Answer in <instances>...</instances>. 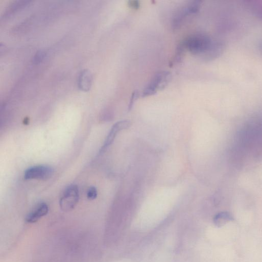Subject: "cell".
I'll return each instance as SVG.
<instances>
[{"label":"cell","mask_w":262,"mask_h":262,"mask_svg":"<svg viewBox=\"0 0 262 262\" xmlns=\"http://www.w3.org/2000/svg\"><path fill=\"white\" fill-rule=\"evenodd\" d=\"M184 41L187 50L195 55H205L214 43L210 37L204 33L193 35Z\"/></svg>","instance_id":"6da1fadb"},{"label":"cell","mask_w":262,"mask_h":262,"mask_svg":"<svg viewBox=\"0 0 262 262\" xmlns=\"http://www.w3.org/2000/svg\"><path fill=\"white\" fill-rule=\"evenodd\" d=\"M172 78L171 73L163 71L156 73L150 83L143 89L142 97H147L155 94L158 91L165 89L169 84Z\"/></svg>","instance_id":"7a4b0ae2"},{"label":"cell","mask_w":262,"mask_h":262,"mask_svg":"<svg viewBox=\"0 0 262 262\" xmlns=\"http://www.w3.org/2000/svg\"><path fill=\"white\" fill-rule=\"evenodd\" d=\"M79 199V189L72 185L65 189L60 200V205L64 211H69L76 206Z\"/></svg>","instance_id":"3957f363"},{"label":"cell","mask_w":262,"mask_h":262,"mask_svg":"<svg viewBox=\"0 0 262 262\" xmlns=\"http://www.w3.org/2000/svg\"><path fill=\"white\" fill-rule=\"evenodd\" d=\"M54 173V169L48 166L41 165L28 169L24 173L26 180L38 179L46 180L50 179Z\"/></svg>","instance_id":"277c9868"},{"label":"cell","mask_w":262,"mask_h":262,"mask_svg":"<svg viewBox=\"0 0 262 262\" xmlns=\"http://www.w3.org/2000/svg\"><path fill=\"white\" fill-rule=\"evenodd\" d=\"M131 125V123L129 121H120L115 124L111 128L110 132L107 137L100 152L103 153L105 152L108 148V147L113 142L118 133H119L121 131L129 128Z\"/></svg>","instance_id":"5b68a950"},{"label":"cell","mask_w":262,"mask_h":262,"mask_svg":"<svg viewBox=\"0 0 262 262\" xmlns=\"http://www.w3.org/2000/svg\"><path fill=\"white\" fill-rule=\"evenodd\" d=\"M48 206L46 203L42 202L39 204L26 216V222L30 223L37 222L41 218L48 214Z\"/></svg>","instance_id":"8992f818"},{"label":"cell","mask_w":262,"mask_h":262,"mask_svg":"<svg viewBox=\"0 0 262 262\" xmlns=\"http://www.w3.org/2000/svg\"><path fill=\"white\" fill-rule=\"evenodd\" d=\"M93 76L88 69L82 70L78 76L77 85L79 89L83 91H89L92 86Z\"/></svg>","instance_id":"52a82bcc"},{"label":"cell","mask_w":262,"mask_h":262,"mask_svg":"<svg viewBox=\"0 0 262 262\" xmlns=\"http://www.w3.org/2000/svg\"><path fill=\"white\" fill-rule=\"evenodd\" d=\"M188 14L189 13L187 6L179 8L175 13L173 19V28L176 29L179 28Z\"/></svg>","instance_id":"ba28073f"},{"label":"cell","mask_w":262,"mask_h":262,"mask_svg":"<svg viewBox=\"0 0 262 262\" xmlns=\"http://www.w3.org/2000/svg\"><path fill=\"white\" fill-rule=\"evenodd\" d=\"M233 220L232 216L228 212H222L216 215L214 219V222L217 226L221 227Z\"/></svg>","instance_id":"9c48e42d"},{"label":"cell","mask_w":262,"mask_h":262,"mask_svg":"<svg viewBox=\"0 0 262 262\" xmlns=\"http://www.w3.org/2000/svg\"><path fill=\"white\" fill-rule=\"evenodd\" d=\"M186 49L184 41H183L177 46L175 55L173 59V62L178 63L181 62L184 56Z\"/></svg>","instance_id":"30bf717a"},{"label":"cell","mask_w":262,"mask_h":262,"mask_svg":"<svg viewBox=\"0 0 262 262\" xmlns=\"http://www.w3.org/2000/svg\"><path fill=\"white\" fill-rule=\"evenodd\" d=\"M29 2L30 1H15L8 7V10L7 11L6 13H8V14L11 13L12 12L17 10L18 9L26 6L29 3Z\"/></svg>","instance_id":"8fae6325"},{"label":"cell","mask_w":262,"mask_h":262,"mask_svg":"<svg viewBox=\"0 0 262 262\" xmlns=\"http://www.w3.org/2000/svg\"><path fill=\"white\" fill-rule=\"evenodd\" d=\"M200 1H193L190 2L187 5V8L189 14H195L197 13L201 7Z\"/></svg>","instance_id":"7c38bea8"},{"label":"cell","mask_w":262,"mask_h":262,"mask_svg":"<svg viewBox=\"0 0 262 262\" xmlns=\"http://www.w3.org/2000/svg\"><path fill=\"white\" fill-rule=\"evenodd\" d=\"M46 52L44 50H41L38 52L34 58H33V63L35 64H38L42 62L46 56Z\"/></svg>","instance_id":"4fadbf2b"},{"label":"cell","mask_w":262,"mask_h":262,"mask_svg":"<svg viewBox=\"0 0 262 262\" xmlns=\"http://www.w3.org/2000/svg\"><path fill=\"white\" fill-rule=\"evenodd\" d=\"M87 196L89 200H93L95 199L97 196L96 189L94 187H90L88 190Z\"/></svg>","instance_id":"5bb4252c"},{"label":"cell","mask_w":262,"mask_h":262,"mask_svg":"<svg viewBox=\"0 0 262 262\" xmlns=\"http://www.w3.org/2000/svg\"><path fill=\"white\" fill-rule=\"evenodd\" d=\"M138 97H139L138 92L137 91H134L132 93V95H131V100H130L129 106H128L129 111H130L131 109H132L135 102L138 99Z\"/></svg>","instance_id":"9a60e30c"},{"label":"cell","mask_w":262,"mask_h":262,"mask_svg":"<svg viewBox=\"0 0 262 262\" xmlns=\"http://www.w3.org/2000/svg\"><path fill=\"white\" fill-rule=\"evenodd\" d=\"M128 5L130 7L134 9H138L140 7L139 2L138 1H135V0L129 1Z\"/></svg>","instance_id":"2e32d148"},{"label":"cell","mask_w":262,"mask_h":262,"mask_svg":"<svg viewBox=\"0 0 262 262\" xmlns=\"http://www.w3.org/2000/svg\"><path fill=\"white\" fill-rule=\"evenodd\" d=\"M260 49H261V52H262V42L260 44Z\"/></svg>","instance_id":"e0dca14e"}]
</instances>
